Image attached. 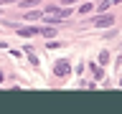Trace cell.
Wrapping results in <instances>:
<instances>
[{"instance_id":"obj_4","label":"cell","mask_w":122,"mask_h":114,"mask_svg":"<svg viewBox=\"0 0 122 114\" xmlns=\"http://www.w3.org/2000/svg\"><path fill=\"white\" fill-rule=\"evenodd\" d=\"M38 33H43L46 38H53L56 36V28H38Z\"/></svg>"},{"instance_id":"obj_2","label":"cell","mask_w":122,"mask_h":114,"mask_svg":"<svg viewBox=\"0 0 122 114\" xmlns=\"http://www.w3.org/2000/svg\"><path fill=\"white\" fill-rule=\"evenodd\" d=\"M112 23H114V18H112V15H104V18H97V25H99V28H107V25H112Z\"/></svg>"},{"instance_id":"obj_3","label":"cell","mask_w":122,"mask_h":114,"mask_svg":"<svg viewBox=\"0 0 122 114\" xmlns=\"http://www.w3.org/2000/svg\"><path fill=\"white\" fill-rule=\"evenodd\" d=\"M38 28H18V36H36Z\"/></svg>"},{"instance_id":"obj_1","label":"cell","mask_w":122,"mask_h":114,"mask_svg":"<svg viewBox=\"0 0 122 114\" xmlns=\"http://www.w3.org/2000/svg\"><path fill=\"white\" fill-rule=\"evenodd\" d=\"M53 74H56V76H66L69 74V61H59L56 68H53Z\"/></svg>"},{"instance_id":"obj_6","label":"cell","mask_w":122,"mask_h":114,"mask_svg":"<svg viewBox=\"0 0 122 114\" xmlns=\"http://www.w3.org/2000/svg\"><path fill=\"white\" fill-rule=\"evenodd\" d=\"M107 61H109V53L102 51V56H99V63H107Z\"/></svg>"},{"instance_id":"obj_5","label":"cell","mask_w":122,"mask_h":114,"mask_svg":"<svg viewBox=\"0 0 122 114\" xmlns=\"http://www.w3.org/2000/svg\"><path fill=\"white\" fill-rule=\"evenodd\" d=\"M20 5H23V8H33V5H38V0H23Z\"/></svg>"}]
</instances>
